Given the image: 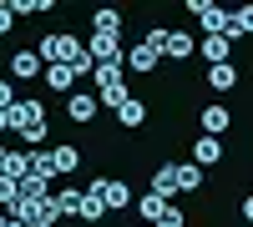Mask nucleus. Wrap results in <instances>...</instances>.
<instances>
[{"mask_svg":"<svg viewBox=\"0 0 253 227\" xmlns=\"http://www.w3.org/2000/svg\"><path fill=\"white\" fill-rule=\"evenodd\" d=\"M243 222H253V197H243Z\"/></svg>","mask_w":253,"mask_h":227,"instance_id":"7c9ffc66","label":"nucleus"},{"mask_svg":"<svg viewBox=\"0 0 253 227\" xmlns=\"http://www.w3.org/2000/svg\"><path fill=\"white\" fill-rule=\"evenodd\" d=\"M91 61L96 66H117L122 61V35H91Z\"/></svg>","mask_w":253,"mask_h":227,"instance_id":"39448f33","label":"nucleus"},{"mask_svg":"<svg viewBox=\"0 0 253 227\" xmlns=\"http://www.w3.org/2000/svg\"><path fill=\"white\" fill-rule=\"evenodd\" d=\"M233 35H253V5H243V10L228 15V40H233Z\"/></svg>","mask_w":253,"mask_h":227,"instance_id":"412c9836","label":"nucleus"},{"mask_svg":"<svg viewBox=\"0 0 253 227\" xmlns=\"http://www.w3.org/2000/svg\"><path fill=\"white\" fill-rule=\"evenodd\" d=\"M26 177H36V182H46V187H51V177H56L51 152H31V172H26Z\"/></svg>","mask_w":253,"mask_h":227,"instance_id":"aec40b11","label":"nucleus"},{"mask_svg":"<svg viewBox=\"0 0 253 227\" xmlns=\"http://www.w3.org/2000/svg\"><path fill=\"white\" fill-rule=\"evenodd\" d=\"M126 96H132V91H126V86H117V91H101V96H96V106H112V111H117V106H122Z\"/></svg>","mask_w":253,"mask_h":227,"instance_id":"bb28decb","label":"nucleus"},{"mask_svg":"<svg viewBox=\"0 0 253 227\" xmlns=\"http://www.w3.org/2000/svg\"><path fill=\"white\" fill-rule=\"evenodd\" d=\"M142 46H152V51L162 56V46H167V31H162V26H152V31H147V40H142Z\"/></svg>","mask_w":253,"mask_h":227,"instance_id":"c85d7f7f","label":"nucleus"},{"mask_svg":"<svg viewBox=\"0 0 253 227\" xmlns=\"http://www.w3.org/2000/svg\"><path fill=\"white\" fill-rule=\"evenodd\" d=\"M172 192H177V172H172V167H157V172H152V197L167 202Z\"/></svg>","mask_w":253,"mask_h":227,"instance_id":"2eb2a0df","label":"nucleus"},{"mask_svg":"<svg viewBox=\"0 0 253 227\" xmlns=\"http://www.w3.org/2000/svg\"><path fill=\"white\" fill-rule=\"evenodd\" d=\"M137 212H142V222H147V227H157V217L167 212V202H162V197H152V192H147V197L137 202Z\"/></svg>","mask_w":253,"mask_h":227,"instance_id":"4be33fe9","label":"nucleus"},{"mask_svg":"<svg viewBox=\"0 0 253 227\" xmlns=\"http://www.w3.org/2000/svg\"><path fill=\"white\" fill-rule=\"evenodd\" d=\"M233 81H238V71H233V66H213V71H208V86H213V91H228Z\"/></svg>","mask_w":253,"mask_h":227,"instance_id":"393cba45","label":"nucleus"},{"mask_svg":"<svg viewBox=\"0 0 253 227\" xmlns=\"http://www.w3.org/2000/svg\"><path fill=\"white\" fill-rule=\"evenodd\" d=\"M31 76H41V56L36 51H15L10 56V81H31Z\"/></svg>","mask_w":253,"mask_h":227,"instance_id":"6e6552de","label":"nucleus"},{"mask_svg":"<svg viewBox=\"0 0 253 227\" xmlns=\"http://www.w3.org/2000/svg\"><path fill=\"white\" fill-rule=\"evenodd\" d=\"M5 131H10V127H5V111H0V136H5Z\"/></svg>","mask_w":253,"mask_h":227,"instance_id":"2f4dec72","label":"nucleus"},{"mask_svg":"<svg viewBox=\"0 0 253 227\" xmlns=\"http://www.w3.org/2000/svg\"><path fill=\"white\" fill-rule=\"evenodd\" d=\"M15 202H20V182L0 177V207H15Z\"/></svg>","mask_w":253,"mask_h":227,"instance_id":"a878e982","label":"nucleus"},{"mask_svg":"<svg viewBox=\"0 0 253 227\" xmlns=\"http://www.w3.org/2000/svg\"><path fill=\"white\" fill-rule=\"evenodd\" d=\"M81 222H101V217H107V207H101V197L96 192H81V212H76Z\"/></svg>","mask_w":253,"mask_h":227,"instance_id":"5701e85b","label":"nucleus"},{"mask_svg":"<svg viewBox=\"0 0 253 227\" xmlns=\"http://www.w3.org/2000/svg\"><path fill=\"white\" fill-rule=\"evenodd\" d=\"M0 227H10V217H5V212H0Z\"/></svg>","mask_w":253,"mask_h":227,"instance_id":"72a5a7b5","label":"nucleus"},{"mask_svg":"<svg viewBox=\"0 0 253 227\" xmlns=\"http://www.w3.org/2000/svg\"><path fill=\"white\" fill-rule=\"evenodd\" d=\"M5 157H10V152H5V147H0V172H5Z\"/></svg>","mask_w":253,"mask_h":227,"instance_id":"473e14b6","label":"nucleus"},{"mask_svg":"<svg viewBox=\"0 0 253 227\" xmlns=\"http://www.w3.org/2000/svg\"><path fill=\"white\" fill-rule=\"evenodd\" d=\"M126 66H132L137 76L157 71V51H152V46H142V40H137V46H126Z\"/></svg>","mask_w":253,"mask_h":227,"instance_id":"1a4fd4ad","label":"nucleus"},{"mask_svg":"<svg viewBox=\"0 0 253 227\" xmlns=\"http://www.w3.org/2000/svg\"><path fill=\"white\" fill-rule=\"evenodd\" d=\"M203 61L208 66H228V35H208L203 40Z\"/></svg>","mask_w":253,"mask_h":227,"instance_id":"f8f14e48","label":"nucleus"},{"mask_svg":"<svg viewBox=\"0 0 253 227\" xmlns=\"http://www.w3.org/2000/svg\"><path fill=\"white\" fill-rule=\"evenodd\" d=\"M91 26H96V35H122V10H96Z\"/></svg>","mask_w":253,"mask_h":227,"instance_id":"f3484780","label":"nucleus"},{"mask_svg":"<svg viewBox=\"0 0 253 227\" xmlns=\"http://www.w3.org/2000/svg\"><path fill=\"white\" fill-rule=\"evenodd\" d=\"M187 10H193L213 35H228V10L223 5H213V0H187Z\"/></svg>","mask_w":253,"mask_h":227,"instance_id":"20e7f679","label":"nucleus"},{"mask_svg":"<svg viewBox=\"0 0 253 227\" xmlns=\"http://www.w3.org/2000/svg\"><path fill=\"white\" fill-rule=\"evenodd\" d=\"M223 162V141L218 136H198L193 141V167H218Z\"/></svg>","mask_w":253,"mask_h":227,"instance_id":"423d86ee","label":"nucleus"},{"mask_svg":"<svg viewBox=\"0 0 253 227\" xmlns=\"http://www.w3.org/2000/svg\"><path fill=\"white\" fill-rule=\"evenodd\" d=\"M5 127L26 136L31 127H46V111H41V101H15V106L5 111Z\"/></svg>","mask_w":253,"mask_h":227,"instance_id":"f03ea898","label":"nucleus"},{"mask_svg":"<svg viewBox=\"0 0 253 227\" xmlns=\"http://www.w3.org/2000/svg\"><path fill=\"white\" fill-rule=\"evenodd\" d=\"M193 51H198V40L187 35V31H167V46H162V56H167V61H187Z\"/></svg>","mask_w":253,"mask_h":227,"instance_id":"0eeeda50","label":"nucleus"},{"mask_svg":"<svg viewBox=\"0 0 253 227\" xmlns=\"http://www.w3.org/2000/svg\"><path fill=\"white\" fill-rule=\"evenodd\" d=\"M91 192L101 197V207H107V212H122L126 202H132V187H126V182H112V177H96Z\"/></svg>","mask_w":253,"mask_h":227,"instance_id":"7ed1b4c3","label":"nucleus"},{"mask_svg":"<svg viewBox=\"0 0 253 227\" xmlns=\"http://www.w3.org/2000/svg\"><path fill=\"white\" fill-rule=\"evenodd\" d=\"M117 121H122V127H142V121H147V106H142L137 96H126L122 106H117Z\"/></svg>","mask_w":253,"mask_h":227,"instance_id":"ddd939ff","label":"nucleus"},{"mask_svg":"<svg viewBox=\"0 0 253 227\" xmlns=\"http://www.w3.org/2000/svg\"><path fill=\"white\" fill-rule=\"evenodd\" d=\"M10 106H15V81L0 76V111H10Z\"/></svg>","mask_w":253,"mask_h":227,"instance_id":"cd10ccee","label":"nucleus"},{"mask_svg":"<svg viewBox=\"0 0 253 227\" xmlns=\"http://www.w3.org/2000/svg\"><path fill=\"white\" fill-rule=\"evenodd\" d=\"M10 5V15H41V10H56L51 0H5Z\"/></svg>","mask_w":253,"mask_h":227,"instance_id":"b1692460","label":"nucleus"},{"mask_svg":"<svg viewBox=\"0 0 253 227\" xmlns=\"http://www.w3.org/2000/svg\"><path fill=\"white\" fill-rule=\"evenodd\" d=\"M10 227H26V222H10Z\"/></svg>","mask_w":253,"mask_h":227,"instance_id":"f704fd0d","label":"nucleus"},{"mask_svg":"<svg viewBox=\"0 0 253 227\" xmlns=\"http://www.w3.org/2000/svg\"><path fill=\"white\" fill-rule=\"evenodd\" d=\"M66 116L76 121V127H86V121L96 116V96H86V91H76V96L66 101Z\"/></svg>","mask_w":253,"mask_h":227,"instance_id":"9d476101","label":"nucleus"},{"mask_svg":"<svg viewBox=\"0 0 253 227\" xmlns=\"http://www.w3.org/2000/svg\"><path fill=\"white\" fill-rule=\"evenodd\" d=\"M36 56H41V66H76V61L86 56V46H81L76 35H46L36 46Z\"/></svg>","mask_w":253,"mask_h":227,"instance_id":"f257e3e1","label":"nucleus"},{"mask_svg":"<svg viewBox=\"0 0 253 227\" xmlns=\"http://www.w3.org/2000/svg\"><path fill=\"white\" fill-rule=\"evenodd\" d=\"M91 81H96V91H117V86H126V81H122V66H96Z\"/></svg>","mask_w":253,"mask_h":227,"instance_id":"a211bd4d","label":"nucleus"},{"mask_svg":"<svg viewBox=\"0 0 253 227\" xmlns=\"http://www.w3.org/2000/svg\"><path fill=\"white\" fill-rule=\"evenodd\" d=\"M51 167H56V177H61V172H76V167H81V152H76V147H56V152H51Z\"/></svg>","mask_w":253,"mask_h":227,"instance_id":"6ab92c4d","label":"nucleus"},{"mask_svg":"<svg viewBox=\"0 0 253 227\" xmlns=\"http://www.w3.org/2000/svg\"><path fill=\"white\" fill-rule=\"evenodd\" d=\"M76 81H81L76 66H46V86L51 91H66V86H76Z\"/></svg>","mask_w":253,"mask_h":227,"instance_id":"4468645a","label":"nucleus"},{"mask_svg":"<svg viewBox=\"0 0 253 227\" xmlns=\"http://www.w3.org/2000/svg\"><path fill=\"white\" fill-rule=\"evenodd\" d=\"M172 172H177V192H198L203 187V167H193V162H182Z\"/></svg>","mask_w":253,"mask_h":227,"instance_id":"dca6fc26","label":"nucleus"},{"mask_svg":"<svg viewBox=\"0 0 253 227\" xmlns=\"http://www.w3.org/2000/svg\"><path fill=\"white\" fill-rule=\"evenodd\" d=\"M10 20H15V15H10V5H5V0H0V35L10 31Z\"/></svg>","mask_w":253,"mask_h":227,"instance_id":"c756f323","label":"nucleus"},{"mask_svg":"<svg viewBox=\"0 0 253 227\" xmlns=\"http://www.w3.org/2000/svg\"><path fill=\"white\" fill-rule=\"evenodd\" d=\"M228 106H203V136H218V131H228Z\"/></svg>","mask_w":253,"mask_h":227,"instance_id":"9b49d317","label":"nucleus"}]
</instances>
